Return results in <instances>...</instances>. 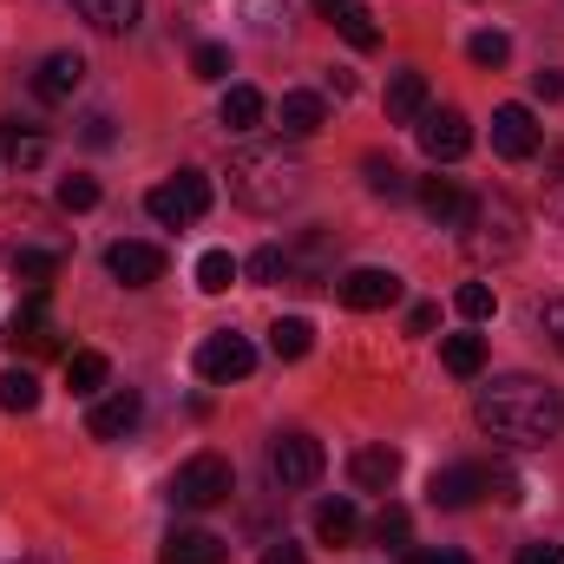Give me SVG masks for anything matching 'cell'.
I'll list each match as a JSON object with an SVG mask.
<instances>
[{
  "mask_svg": "<svg viewBox=\"0 0 564 564\" xmlns=\"http://www.w3.org/2000/svg\"><path fill=\"white\" fill-rule=\"evenodd\" d=\"M539 144H545V126L532 119V106H499V112H492V151H499V158L519 164V158H532Z\"/></svg>",
  "mask_w": 564,
  "mask_h": 564,
  "instance_id": "9c48e42d",
  "label": "cell"
},
{
  "mask_svg": "<svg viewBox=\"0 0 564 564\" xmlns=\"http://www.w3.org/2000/svg\"><path fill=\"white\" fill-rule=\"evenodd\" d=\"M243 13H250V26H257L263 40H276L282 26H289V7H282V0H243Z\"/></svg>",
  "mask_w": 564,
  "mask_h": 564,
  "instance_id": "e575fe53",
  "label": "cell"
},
{
  "mask_svg": "<svg viewBox=\"0 0 564 564\" xmlns=\"http://www.w3.org/2000/svg\"><path fill=\"white\" fill-rule=\"evenodd\" d=\"M479 492H486V466H440V473L426 479V499H433L440 512H466Z\"/></svg>",
  "mask_w": 564,
  "mask_h": 564,
  "instance_id": "7c38bea8",
  "label": "cell"
},
{
  "mask_svg": "<svg viewBox=\"0 0 564 564\" xmlns=\"http://www.w3.org/2000/svg\"><path fill=\"white\" fill-rule=\"evenodd\" d=\"M106 381H112V361L99 355V348H79V355H66V388L73 394H106Z\"/></svg>",
  "mask_w": 564,
  "mask_h": 564,
  "instance_id": "cb8c5ba5",
  "label": "cell"
},
{
  "mask_svg": "<svg viewBox=\"0 0 564 564\" xmlns=\"http://www.w3.org/2000/svg\"><path fill=\"white\" fill-rule=\"evenodd\" d=\"M355 532H361V519H355L348 499H322V506H315V539H322V545H348Z\"/></svg>",
  "mask_w": 564,
  "mask_h": 564,
  "instance_id": "f1b7e54d",
  "label": "cell"
},
{
  "mask_svg": "<svg viewBox=\"0 0 564 564\" xmlns=\"http://www.w3.org/2000/svg\"><path fill=\"white\" fill-rule=\"evenodd\" d=\"M93 204H99L93 177H59V210H93Z\"/></svg>",
  "mask_w": 564,
  "mask_h": 564,
  "instance_id": "f35d334b",
  "label": "cell"
},
{
  "mask_svg": "<svg viewBox=\"0 0 564 564\" xmlns=\"http://www.w3.org/2000/svg\"><path fill=\"white\" fill-rule=\"evenodd\" d=\"M335 295L348 302V308H388V302H401V276L394 270H348V276L335 282Z\"/></svg>",
  "mask_w": 564,
  "mask_h": 564,
  "instance_id": "4fadbf2b",
  "label": "cell"
},
{
  "mask_svg": "<svg viewBox=\"0 0 564 564\" xmlns=\"http://www.w3.org/2000/svg\"><path fill=\"white\" fill-rule=\"evenodd\" d=\"M250 282H289V250H282V243H263V250L250 257Z\"/></svg>",
  "mask_w": 564,
  "mask_h": 564,
  "instance_id": "d590c367",
  "label": "cell"
},
{
  "mask_svg": "<svg viewBox=\"0 0 564 564\" xmlns=\"http://www.w3.org/2000/svg\"><path fill=\"white\" fill-rule=\"evenodd\" d=\"M139 414H144L139 388H112L106 401H93V414H86V433H93V440H126V433L139 426Z\"/></svg>",
  "mask_w": 564,
  "mask_h": 564,
  "instance_id": "8fae6325",
  "label": "cell"
},
{
  "mask_svg": "<svg viewBox=\"0 0 564 564\" xmlns=\"http://www.w3.org/2000/svg\"><path fill=\"white\" fill-rule=\"evenodd\" d=\"M414 132H421V151L433 164H453V158L473 151V126H466V112H453V106H426L421 119H414Z\"/></svg>",
  "mask_w": 564,
  "mask_h": 564,
  "instance_id": "ba28073f",
  "label": "cell"
},
{
  "mask_svg": "<svg viewBox=\"0 0 564 564\" xmlns=\"http://www.w3.org/2000/svg\"><path fill=\"white\" fill-rule=\"evenodd\" d=\"M191 73H197V79H210V86H217V79H230V46H197V53H191Z\"/></svg>",
  "mask_w": 564,
  "mask_h": 564,
  "instance_id": "74e56055",
  "label": "cell"
},
{
  "mask_svg": "<svg viewBox=\"0 0 564 564\" xmlns=\"http://www.w3.org/2000/svg\"><path fill=\"white\" fill-rule=\"evenodd\" d=\"M106 270H112V282H126V289H151V282L164 276V250H158V243H139V237H126V243L106 250Z\"/></svg>",
  "mask_w": 564,
  "mask_h": 564,
  "instance_id": "30bf717a",
  "label": "cell"
},
{
  "mask_svg": "<svg viewBox=\"0 0 564 564\" xmlns=\"http://www.w3.org/2000/svg\"><path fill=\"white\" fill-rule=\"evenodd\" d=\"M0 151H7V164H13V171L46 164V139H40L33 126H20V119H7V126H0Z\"/></svg>",
  "mask_w": 564,
  "mask_h": 564,
  "instance_id": "484cf974",
  "label": "cell"
},
{
  "mask_svg": "<svg viewBox=\"0 0 564 564\" xmlns=\"http://www.w3.org/2000/svg\"><path fill=\"white\" fill-rule=\"evenodd\" d=\"M473 421L486 426L499 446H545V440H558L564 426V394L552 381H539V375H499V381H486L479 388V401H473Z\"/></svg>",
  "mask_w": 564,
  "mask_h": 564,
  "instance_id": "6da1fadb",
  "label": "cell"
},
{
  "mask_svg": "<svg viewBox=\"0 0 564 564\" xmlns=\"http://www.w3.org/2000/svg\"><path fill=\"white\" fill-rule=\"evenodd\" d=\"M545 204H552V217L564 224V177H552V197H545Z\"/></svg>",
  "mask_w": 564,
  "mask_h": 564,
  "instance_id": "7dc6e473",
  "label": "cell"
},
{
  "mask_svg": "<svg viewBox=\"0 0 564 564\" xmlns=\"http://www.w3.org/2000/svg\"><path fill=\"white\" fill-rule=\"evenodd\" d=\"M512 564H564V545H545V539H532V545H519V558Z\"/></svg>",
  "mask_w": 564,
  "mask_h": 564,
  "instance_id": "60d3db41",
  "label": "cell"
},
{
  "mask_svg": "<svg viewBox=\"0 0 564 564\" xmlns=\"http://www.w3.org/2000/svg\"><path fill=\"white\" fill-rule=\"evenodd\" d=\"M7 341H13V348H26V355H46V348H59V328H53V315H46V289H33V302L13 315Z\"/></svg>",
  "mask_w": 564,
  "mask_h": 564,
  "instance_id": "9a60e30c",
  "label": "cell"
},
{
  "mask_svg": "<svg viewBox=\"0 0 564 564\" xmlns=\"http://www.w3.org/2000/svg\"><path fill=\"white\" fill-rule=\"evenodd\" d=\"M466 237V257L473 263H506V257H519L525 250V217H519V204L506 197V191H486V197H473V210H466V224H459Z\"/></svg>",
  "mask_w": 564,
  "mask_h": 564,
  "instance_id": "3957f363",
  "label": "cell"
},
{
  "mask_svg": "<svg viewBox=\"0 0 564 564\" xmlns=\"http://www.w3.org/2000/svg\"><path fill=\"white\" fill-rule=\"evenodd\" d=\"M79 86H86V59H79V53H46L40 73H33V99H46V106L73 99Z\"/></svg>",
  "mask_w": 564,
  "mask_h": 564,
  "instance_id": "5bb4252c",
  "label": "cell"
},
{
  "mask_svg": "<svg viewBox=\"0 0 564 564\" xmlns=\"http://www.w3.org/2000/svg\"><path fill=\"white\" fill-rule=\"evenodd\" d=\"M433 322H440V308H433V302H414V308H408V328H414V335H426Z\"/></svg>",
  "mask_w": 564,
  "mask_h": 564,
  "instance_id": "f6af8a7d",
  "label": "cell"
},
{
  "mask_svg": "<svg viewBox=\"0 0 564 564\" xmlns=\"http://www.w3.org/2000/svg\"><path fill=\"white\" fill-rule=\"evenodd\" d=\"M466 53H473V66H506V59H512V40H506L499 26H486V33L466 40Z\"/></svg>",
  "mask_w": 564,
  "mask_h": 564,
  "instance_id": "d6a6232c",
  "label": "cell"
},
{
  "mask_svg": "<svg viewBox=\"0 0 564 564\" xmlns=\"http://www.w3.org/2000/svg\"><path fill=\"white\" fill-rule=\"evenodd\" d=\"M66 7H73L86 26H99V33H132L144 0H66Z\"/></svg>",
  "mask_w": 564,
  "mask_h": 564,
  "instance_id": "7402d4cb",
  "label": "cell"
},
{
  "mask_svg": "<svg viewBox=\"0 0 564 564\" xmlns=\"http://www.w3.org/2000/svg\"><path fill=\"white\" fill-rule=\"evenodd\" d=\"M532 93H539V99H564V73H552V66L532 73Z\"/></svg>",
  "mask_w": 564,
  "mask_h": 564,
  "instance_id": "b9f144b4",
  "label": "cell"
},
{
  "mask_svg": "<svg viewBox=\"0 0 564 564\" xmlns=\"http://www.w3.org/2000/svg\"><path fill=\"white\" fill-rule=\"evenodd\" d=\"M440 361H446V375L473 381V375L486 368V335H446V341H440Z\"/></svg>",
  "mask_w": 564,
  "mask_h": 564,
  "instance_id": "83f0119b",
  "label": "cell"
},
{
  "mask_svg": "<svg viewBox=\"0 0 564 564\" xmlns=\"http://www.w3.org/2000/svg\"><path fill=\"white\" fill-rule=\"evenodd\" d=\"M322 466H328V453H322V440H315V433H276V440H270V479H276L282 492L315 486V479H322Z\"/></svg>",
  "mask_w": 564,
  "mask_h": 564,
  "instance_id": "8992f818",
  "label": "cell"
},
{
  "mask_svg": "<svg viewBox=\"0 0 564 564\" xmlns=\"http://www.w3.org/2000/svg\"><path fill=\"white\" fill-rule=\"evenodd\" d=\"M144 210H151L164 230H191V224H204V210H210V177H204V171H171L164 184L144 191Z\"/></svg>",
  "mask_w": 564,
  "mask_h": 564,
  "instance_id": "5b68a950",
  "label": "cell"
},
{
  "mask_svg": "<svg viewBox=\"0 0 564 564\" xmlns=\"http://www.w3.org/2000/svg\"><path fill=\"white\" fill-rule=\"evenodd\" d=\"M453 308H459L466 322H492V308H499V295H492L486 282H466V289L453 295Z\"/></svg>",
  "mask_w": 564,
  "mask_h": 564,
  "instance_id": "836d02e7",
  "label": "cell"
},
{
  "mask_svg": "<svg viewBox=\"0 0 564 564\" xmlns=\"http://www.w3.org/2000/svg\"><path fill=\"white\" fill-rule=\"evenodd\" d=\"M7 270H13V282H26V289H46V282L66 270V250H33V243H13V250H7Z\"/></svg>",
  "mask_w": 564,
  "mask_h": 564,
  "instance_id": "44dd1931",
  "label": "cell"
},
{
  "mask_svg": "<svg viewBox=\"0 0 564 564\" xmlns=\"http://www.w3.org/2000/svg\"><path fill=\"white\" fill-rule=\"evenodd\" d=\"M230 492H237V473H230L224 453H191V459L171 473V506H177V512H210V506H224Z\"/></svg>",
  "mask_w": 564,
  "mask_h": 564,
  "instance_id": "277c9868",
  "label": "cell"
},
{
  "mask_svg": "<svg viewBox=\"0 0 564 564\" xmlns=\"http://www.w3.org/2000/svg\"><path fill=\"white\" fill-rule=\"evenodd\" d=\"M0 408H7V414H33V408H40V381H33L26 368H7V375H0Z\"/></svg>",
  "mask_w": 564,
  "mask_h": 564,
  "instance_id": "1f68e13d",
  "label": "cell"
},
{
  "mask_svg": "<svg viewBox=\"0 0 564 564\" xmlns=\"http://www.w3.org/2000/svg\"><path fill=\"white\" fill-rule=\"evenodd\" d=\"M414 197H421V210L440 224V230H459V224H466V210H473V197H466L453 177H421V191H414Z\"/></svg>",
  "mask_w": 564,
  "mask_h": 564,
  "instance_id": "e0dca14e",
  "label": "cell"
},
{
  "mask_svg": "<svg viewBox=\"0 0 564 564\" xmlns=\"http://www.w3.org/2000/svg\"><path fill=\"white\" fill-rule=\"evenodd\" d=\"M302 184H308V171H302V158L282 151V144H250V151L230 158V197H237L243 210H257V217L289 210V204L302 197Z\"/></svg>",
  "mask_w": 564,
  "mask_h": 564,
  "instance_id": "7a4b0ae2",
  "label": "cell"
},
{
  "mask_svg": "<svg viewBox=\"0 0 564 564\" xmlns=\"http://www.w3.org/2000/svg\"><path fill=\"white\" fill-rule=\"evenodd\" d=\"M308 348H315V328H308L302 315H282L276 328H270V355H276V361H302Z\"/></svg>",
  "mask_w": 564,
  "mask_h": 564,
  "instance_id": "f546056e",
  "label": "cell"
},
{
  "mask_svg": "<svg viewBox=\"0 0 564 564\" xmlns=\"http://www.w3.org/2000/svg\"><path fill=\"white\" fill-rule=\"evenodd\" d=\"M86 144H112V119H106V112L86 119Z\"/></svg>",
  "mask_w": 564,
  "mask_h": 564,
  "instance_id": "bcb514c9",
  "label": "cell"
},
{
  "mask_svg": "<svg viewBox=\"0 0 564 564\" xmlns=\"http://www.w3.org/2000/svg\"><path fill=\"white\" fill-rule=\"evenodd\" d=\"M217 119H224L230 132H257V126L270 119V99H263L257 86H230V93H224V106H217Z\"/></svg>",
  "mask_w": 564,
  "mask_h": 564,
  "instance_id": "603a6c76",
  "label": "cell"
},
{
  "mask_svg": "<svg viewBox=\"0 0 564 564\" xmlns=\"http://www.w3.org/2000/svg\"><path fill=\"white\" fill-rule=\"evenodd\" d=\"M322 20H328L355 53H375V46H381V26H375V13H368L361 0H328V7H322Z\"/></svg>",
  "mask_w": 564,
  "mask_h": 564,
  "instance_id": "ac0fdd59",
  "label": "cell"
},
{
  "mask_svg": "<svg viewBox=\"0 0 564 564\" xmlns=\"http://www.w3.org/2000/svg\"><path fill=\"white\" fill-rule=\"evenodd\" d=\"M375 539H381V545H408V539H414V519H408V506H381V519H375Z\"/></svg>",
  "mask_w": 564,
  "mask_h": 564,
  "instance_id": "8d00e7d4",
  "label": "cell"
},
{
  "mask_svg": "<svg viewBox=\"0 0 564 564\" xmlns=\"http://www.w3.org/2000/svg\"><path fill=\"white\" fill-rule=\"evenodd\" d=\"M361 171H368V191H375V197H388V204H401V197H414V184H408V171H401L394 158H381V151H368V158H361Z\"/></svg>",
  "mask_w": 564,
  "mask_h": 564,
  "instance_id": "4316f807",
  "label": "cell"
},
{
  "mask_svg": "<svg viewBox=\"0 0 564 564\" xmlns=\"http://www.w3.org/2000/svg\"><path fill=\"white\" fill-rule=\"evenodd\" d=\"M408 564H473V558H466V552H453V545H440V552H426V545H421Z\"/></svg>",
  "mask_w": 564,
  "mask_h": 564,
  "instance_id": "7bdbcfd3",
  "label": "cell"
},
{
  "mask_svg": "<svg viewBox=\"0 0 564 564\" xmlns=\"http://www.w3.org/2000/svg\"><path fill=\"white\" fill-rule=\"evenodd\" d=\"M315 7H328V0H315Z\"/></svg>",
  "mask_w": 564,
  "mask_h": 564,
  "instance_id": "c3c4849f",
  "label": "cell"
},
{
  "mask_svg": "<svg viewBox=\"0 0 564 564\" xmlns=\"http://www.w3.org/2000/svg\"><path fill=\"white\" fill-rule=\"evenodd\" d=\"M263 564H308V558H302V545H289V539H276V545L263 552Z\"/></svg>",
  "mask_w": 564,
  "mask_h": 564,
  "instance_id": "ee69618b",
  "label": "cell"
},
{
  "mask_svg": "<svg viewBox=\"0 0 564 564\" xmlns=\"http://www.w3.org/2000/svg\"><path fill=\"white\" fill-rule=\"evenodd\" d=\"M426 112V73H394L388 79V119L394 126H414Z\"/></svg>",
  "mask_w": 564,
  "mask_h": 564,
  "instance_id": "d4e9b609",
  "label": "cell"
},
{
  "mask_svg": "<svg viewBox=\"0 0 564 564\" xmlns=\"http://www.w3.org/2000/svg\"><path fill=\"white\" fill-rule=\"evenodd\" d=\"M348 479H355V492H388L401 479V453L394 446H361L348 459Z\"/></svg>",
  "mask_w": 564,
  "mask_h": 564,
  "instance_id": "d6986e66",
  "label": "cell"
},
{
  "mask_svg": "<svg viewBox=\"0 0 564 564\" xmlns=\"http://www.w3.org/2000/svg\"><path fill=\"white\" fill-rule=\"evenodd\" d=\"M224 558H230V545L217 532H197V525H177L158 552V564H224Z\"/></svg>",
  "mask_w": 564,
  "mask_h": 564,
  "instance_id": "2e32d148",
  "label": "cell"
},
{
  "mask_svg": "<svg viewBox=\"0 0 564 564\" xmlns=\"http://www.w3.org/2000/svg\"><path fill=\"white\" fill-rule=\"evenodd\" d=\"M237 276H243V263H237L230 250H204V257H197V289H204V295H224Z\"/></svg>",
  "mask_w": 564,
  "mask_h": 564,
  "instance_id": "4dcf8cb0",
  "label": "cell"
},
{
  "mask_svg": "<svg viewBox=\"0 0 564 564\" xmlns=\"http://www.w3.org/2000/svg\"><path fill=\"white\" fill-rule=\"evenodd\" d=\"M539 328L552 335V348H558V355H564V295H552V302L539 308Z\"/></svg>",
  "mask_w": 564,
  "mask_h": 564,
  "instance_id": "ab89813d",
  "label": "cell"
},
{
  "mask_svg": "<svg viewBox=\"0 0 564 564\" xmlns=\"http://www.w3.org/2000/svg\"><path fill=\"white\" fill-rule=\"evenodd\" d=\"M276 126H282V139H315V132L328 126V106H322V93H282Z\"/></svg>",
  "mask_w": 564,
  "mask_h": 564,
  "instance_id": "ffe728a7",
  "label": "cell"
},
{
  "mask_svg": "<svg viewBox=\"0 0 564 564\" xmlns=\"http://www.w3.org/2000/svg\"><path fill=\"white\" fill-rule=\"evenodd\" d=\"M250 368H257V348H250V335H237V328H217V335H204V341H197V375H204L210 388L250 381Z\"/></svg>",
  "mask_w": 564,
  "mask_h": 564,
  "instance_id": "52a82bcc",
  "label": "cell"
}]
</instances>
